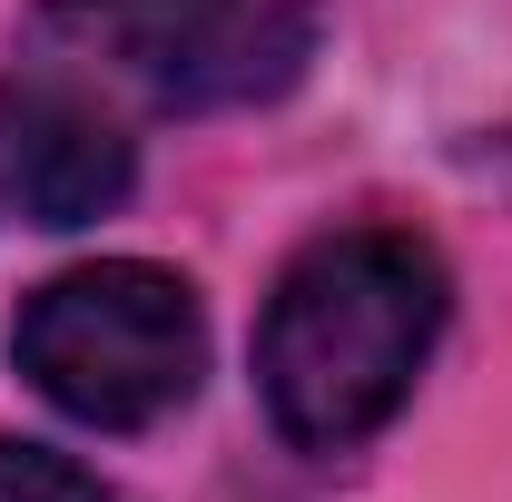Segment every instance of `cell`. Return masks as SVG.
I'll return each mask as SVG.
<instances>
[{
    "instance_id": "cell-1",
    "label": "cell",
    "mask_w": 512,
    "mask_h": 502,
    "mask_svg": "<svg viewBox=\"0 0 512 502\" xmlns=\"http://www.w3.org/2000/svg\"><path fill=\"white\" fill-rule=\"evenodd\" d=\"M444 256L404 227H335L296 256L256 325V394L306 453L384 434L444 335Z\"/></svg>"
},
{
    "instance_id": "cell-2",
    "label": "cell",
    "mask_w": 512,
    "mask_h": 502,
    "mask_svg": "<svg viewBox=\"0 0 512 502\" xmlns=\"http://www.w3.org/2000/svg\"><path fill=\"white\" fill-rule=\"evenodd\" d=\"M10 355H20V375L40 384L69 424L148 434V424H168L197 394V375H207V315H197V286L178 266L99 256V266L50 276V286L20 306Z\"/></svg>"
},
{
    "instance_id": "cell-3",
    "label": "cell",
    "mask_w": 512,
    "mask_h": 502,
    "mask_svg": "<svg viewBox=\"0 0 512 502\" xmlns=\"http://www.w3.org/2000/svg\"><path fill=\"white\" fill-rule=\"evenodd\" d=\"M138 188V148L119 119H99L79 89L0 79V197L30 227H89Z\"/></svg>"
},
{
    "instance_id": "cell-4",
    "label": "cell",
    "mask_w": 512,
    "mask_h": 502,
    "mask_svg": "<svg viewBox=\"0 0 512 502\" xmlns=\"http://www.w3.org/2000/svg\"><path fill=\"white\" fill-rule=\"evenodd\" d=\"M306 50H316V20L306 10H227L207 40H197L188 60L158 69V89L178 99V109H217V99H276L296 69H306Z\"/></svg>"
},
{
    "instance_id": "cell-5",
    "label": "cell",
    "mask_w": 512,
    "mask_h": 502,
    "mask_svg": "<svg viewBox=\"0 0 512 502\" xmlns=\"http://www.w3.org/2000/svg\"><path fill=\"white\" fill-rule=\"evenodd\" d=\"M237 0H40V30L69 50H99L128 69H168L227 20Z\"/></svg>"
},
{
    "instance_id": "cell-6",
    "label": "cell",
    "mask_w": 512,
    "mask_h": 502,
    "mask_svg": "<svg viewBox=\"0 0 512 502\" xmlns=\"http://www.w3.org/2000/svg\"><path fill=\"white\" fill-rule=\"evenodd\" d=\"M0 502H109V483L79 473V463L50 453V443H10L0 434Z\"/></svg>"
}]
</instances>
